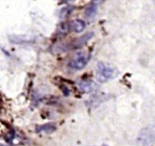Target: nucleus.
<instances>
[{
    "label": "nucleus",
    "instance_id": "obj_5",
    "mask_svg": "<svg viewBox=\"0 0 155 146\" xmlns=\"http://www.w3.org/2000/svg\"><path fill=\"white\" fill-rule=\"evenodd\" d=\"M71 25L73 31H75V33H81L86 28L85 22L83 21V20L79 19L73 20Z\"/></svg>",
    "mask_w": 155,
    "mask_h": 146
},
{
    "label": "nucleus",
    "instance_id": "obj_7",
    "mask_svg": "<svg viewBox=\"0 0 155 146\" xmlns=\"http://www.w3.org/2000/svg\"><path fill=\"white\" fill-rule=\"evenodd\" d=\"M56 130L55 125L52 123L46 124L43 125H39L36 128V131L39 133V132L41 131H45L46 133H52Z\"/></svg>",
    "mask_w": 155,
    "mask_h": 146
},
{
    "label": "nucleus",
    "instance_id": "obj_3",
    "mask_svg": "<svg viewBox=\"0 0 155 146\" xmlns=\"http://www.w3.org/2000/svg\"><path fill=\"white\" fill-rule=\"evenodd\" d=\"M90 59V54H87L83 51L77 52L71 60L70 67L75 70H82L88 64Z\"/></svg>",
    "mask_w": 155,
    "mask_h": 146
},
{
    "label": "nucleus",
    "instance_id": "obj_10",
    "mask_svg": "<svg viewBox=\"0 0 155 146\" xmlns=\"http://www.w3.org/2000/svg\"><path fill=\"white\" fill-rule=\"evenodd\" d=\"M69 26L67 23H61L57 27V31L59 34L61 35H65L69 31Z\"/></svg>",
    "mask_w": 155,
    "mask_h": 146
},
{
    "label": "nucleus",
    "instance_id": "obj_2",
    "mask_svg": "<svg viewBox=\"0 0 155 146\" xmlns=\"http://www.w3.org/2000/svg\"><path fill=\"white\" fill-rule=\"evenodd\" d=\"M154 138V127L150 125L140 130L137 138V143L140 146H149Z\"/></svg>",
    "mask_w": 155,
    "mask_h": 146
},
{
    "label": "nucleus",
    "instance_id": "obj_8",
    "mask_svg": "<svg viewBox=\"0 0 155 146\" xmlns=\"http://www.w3.org/2000/svg\"><path fill=\"white\" fill-rule=\"evenodd\" d=\"M97 7L98 5L94 4L91 2L89 3L85 10V13L87 18H93L95 16L97 11Z\"/></svg>",
    "mask_w": 155,
    "mask_h": 146
},
{
    "label": "nucleus",
    "instance_id": "obj_12",
    "mask_svg": "<svg viewBox=\"0 0 155 146\" xmlns=\"http://www.w3.org/2000/svg\"><path fill=\"white\" fill-rule=\"evenodd\" d=\"M103 146H107V145H103Z\"/></svg>",
    "mask_w": 155,
    "mask_h": 146
},
{
    "label": "nucleus",
    "instance_id": "obj_11",
    "mask_svg": "<svg viewBox=\"0 0 155 146\" xmlns=\"http://www.w3.org/2000/svg\"><path fill=\"white\" fill-rule=\"evenodd\" d=\"M104 1H105V0H92L91 3L97 5H99V4H101V3H103Z\"/></svg>",
    "mask_w": 155,
    "mask_h": 146
},
{
    "label": "nucleus",
    "instance_id": "obj_6",
    "mask_svg": "<svg viewBox=\"0 0 155 146\" xmlns=\"http://www.w3.org/2000/svg\"><path fill=\"white\" fill-rule=\"evenodd\" d=\"M79 86L81 89L85 92H90L96 88V84L92 81H83L80 83Z\"/></svg>",
    "mask_w": 155,
    "mask_h": 146
},
{
    "label": "nucleus",
    "instance_id": "obj_1",
    "mask_svg": "<svg viewBox=\"0 0 155 146\" xmlns=\"http://www.w3.org/2000/svg\"><path fill=\"white\" fill-rule=\"evenodd\" d=\"M117 75V71L109 64L103 62H99L97 66L96 77L100 83H105L112 79Z\"/></svg>",
    "mask_w": 155,
    "mask_h": 146
},
{
    "label": "nucleus",
    "instance_id": "obj_4",
    "mask_svg": "<svg viewBox=\"0 0 155 146\" xmlns=\"http://www.w3.org/2000/svg\"><path fill=\"white\" fill-rule=\"evenodd\" d=\"M93 36H94V33L93 32L87 33L86 34H85V35H82L81 37H80L79 38L74 41V42L71 45V47H72V48L74 49H79L80 47H82L83 46L85 45L89 40L91 39L93 37Z\"/></svg>",
    "mask_w": 155,
    "mask_h": 146
},
{
    "label": "nucleus",
    "instance_id": "obj_9",
    "mask_svg": "<svg viewBox=\"0 0 155 146\" xmlns=\"http://www.w3.org/2000/svg\"><path fill=\"white\" fill-rule=\"evenodd\" d=\"M73 11V7L71 5L65 7V8H63L61 10V11L59 13L60 18L64 19V18H67V17H69L70 15V14L72 13Z\"/></svg>",
    "mask_w": 155,
    "mask_h": 146
}]
</instances>
